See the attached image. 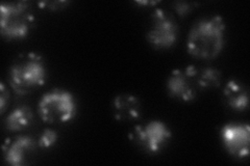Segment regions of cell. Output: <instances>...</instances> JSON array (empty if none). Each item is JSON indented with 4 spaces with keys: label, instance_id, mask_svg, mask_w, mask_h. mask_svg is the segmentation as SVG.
<instances>
[{
    "label": "cell",
    "instance_id": "1",
    "mask_svg": "<svg viewBox=\"0 0 250 166\" xmlns=\"http://www.w3.org/2000/svg\"><path fill=\"white\" fill-rule=\"evenodd\" d=\"M225 28V22L219 15L199 20L188 36V52L196 58H216L224 47Z\"/></svg>",
    "mask_w": 250,
    "mask_h": 166
},
{
    "label": "cell",
    "instance_id": "2",
    "mask_svg": "<svg viewBox=\"0 0 250 166\" xmlns=\"http://www.w3.org/2000/svg\"><path fill=\"white\" fill-rule=\"evenodd\" d=\"M46 79L45 62L37 53L21 55L10 69V85L19 96H25L44 85Z\"/></svg>",
    "mask_w": 250,
    "mask_h": 166
},
{
    "label": "cell",
    "instance_id": "3",
    "mask_svg": "<svg viewBox=\"0 0 250 166\" xmlns=\"http://www.w3.org/2000/svg\"><path fill=\"white\" fill-rule=\"evenodd\" d=\"M35 24V16L26 1L9 2L0 5V30L1 36L13 39L25 38Z\"/></svg>",
    "mask_w": 250,
    "mask_h": 166
},
{
    "label": "cell",
    "instance_id": "4",
    "mask_svg": "<svg viewBox=\"0 0 250 166\" xmlns=\"http://www.w3.org/2000/svg\"><path fill=\"white\" fill-rule=\"evenodd\" d=\"M38 111L46 123H68L76 115V102L68 91L53 90L43 94L39 101Z\"/></svg>",
    "mask_w": 250,
    "mask_h": 166
},
{
    "label": "cell",
    "instance_id": "5",
    "mask_svg": "<svg viewBox=\"0 0 250 166\" xmlns=\"http://www.w3.org/2000/svg\"><path fill=\"white\" fill-rule=\"evenodd\" d=\"M178 37V26L172 16L162 9H156L151 16L147 39L155 49H168L173 46Z\"/></svg>",
    "mask_w": 250,
    "mask_h": 166
},
{
    "label": "cell",
    "instance_id": "6",
    "mask_svg": "<svg viewBox=\"0 0 250 166\" xmlns=\"http://www.w3.org/2000/svg\"><path fill=\"white\" fill-rule=\"evenodd\" d=\"M198 72L199 70L194 66L174 70L167 80V89L171 96L184 102H191L196 98Z\"/></svg>",
    "mask_w": 250,
    "mask_h": 166
},
{
    "label": "cell",
    "instance_id": "7",
    "mask_svg": "<svg viewBox=\"0 0 250 166\" xmlns=\"http://www.w3.org/2000/svg\"><path fill=\"white\" fill-rule=\"evenodd\" d=\"M171 130L161 121H151L143 126H137L134 138L145 151L158 154L166 147L171 138Z\"/></svg>",
    "mask_w": 250,
    "mask_h": 166
},
{
    "label": "cell",
    "instance_id": "8",
    "mask_svg": "<svg viewBox=\"0 0 250 166\" xmlns=\"http://www.w3.org/2000/svg\"><path fill=\"white\" fill-rule=\"evenodd\" d=\"M221 139L228 152L237 158L249 154L250 131L246 124H228L221 130Z\"/></svg>",
    "mask_w": 250,
    "mask_h": 166
},
{
    "label": "cell",
    "instance_id": "9",
    "mask_svg": "<svg viewBox=\"0 0 250 166\" xmlns=\"http://www.w3.org/2000/svg\"><path fill=\"white\" fill-rule=\"evenodd\" d=\"M3 148L5 161L13 166H20L24 164L27 156L34 152L36 141L29 136H18Z\"/></svg>",
    "mask_w": 250,
    "mask_h": 166
},
{
    "label": "cell",
    "instance_id": "10",
    "mask_svg": "<svg viewBox=\"0 0 250 166\" xmlns=\"http://www.w3.org/2000/svg\"><path fill=\"white\" fill-rule=\"evenodd\" d=\"M113 108L115 117L118 121H136L141 115V103L131 94L117 96Z\"/></svg>",
    "mask_w": 250,
    "mask_h": 166
},
{
    "label": "cell",
    "instance_id": "11",
    "mask_svg": "<svg viewBox=\"0 0 250 166\" xmlns=\"http://www.w3.org/2000/svg\"><path fill=\"white\" fill-rule=\"evenodd\" d=\"M226 102L236 111H244L248 108L249 97L247 89L236 80H230L224 88Z\"/></svg>",
    "mask_w": 250,
    "mask_h": 166
},
{
    "label": "cell",
    "instance_id": "12",
    "mask_svg": "<svg viewBox=\"0 0 250 166\" xmlns=\"http://www.w3.org/2000/svg\"><path fill=\"white\" fill-rule=\"evenodd\" d=\"M33 112L27 106L16 107L5 118V127L7 130L18 132L29 127L33 122Z\"/></svg>",
    "mask_w": 250,
    "mask_h": 166
},
{
    "label": "cell",
    "instance_id": "13",
    "mask_svg": "<svg viewBox=\"0 0 250 166\" xmlns=\"http://www.w3.org/2000/svg\"><path fill=\"white\" fill-rule=\"evenodd\" d=\"M221 72L216 69L206 68L198 72V86L201 89L218 88L221 84Z\"/></svg>",
    "mask_w": 250,
    "mask_h": 166
},
{
    "label": "cell",
    "instance_id": "14",
    "mask_svg": "<svg viewBox=\"0 0 250 166\" xmlns=\"http://www.w3.org/2000/svg\"><path fill=\"white\" fill-rule=\"evenodd\" d=\"M58 133L52 129H46L41 134L40 138L38 140V146L43 148H52L58 141Z\"/></svg>",
    "mask_w": 250,
    "mask_h": 166
},
{
    "label": "cell",
    "instance_id": "15",
    "mask_svg": "<svg viewBox=\"0 0 250 166\" xmlns=\"http://www.w3.org/2000/svg\"><path fill=\"white\" fill-rule=\"evenodd\" d=\"M196 3H191V2H186V1H177L174 3L175 11L177 14L181 16V17H185L188 14H189Z\"/></svg>",
    "mask_w": 250,
    "mask_h": 166
},
{
    "label": "cell",
    "instance_id": "16",
    "mask_svg": "<svg viewBox=\"0 0 250 166\" xmlns=\"http://www.w3.org/2000/svg\"><path fill=\"white\" fill-rule=\"evenodd\" d=\"M10 93L7 92L4 83L0 84V105H1V113H4L6 106H7V101H9Z\"/></svg>",
    "mask_w": 250,
    "mask_h": 166
},
{
    "label": "cell",
    "instance_id": "17",
    "mask_svg": "<svg viewBox=\"0 0 250 166\" xmlns=\"http://www.w3.org/2000/svg\"><path fill=\"white\" fill-rule=\"evenodd\" d=\"M68 2H65V1H46V2H40L39 3V5H40L42 9H48V10H58V9H61L62 6L64 5H67Z\"/></svg>",
    "mask_w": 250,
    "mask_h": 166
},
{
    "label": "cell",
    "instance_id": "18",
    "mask_svg": "<svg viewBox=\"0 0 250 166\" xmlns=\"http://www.w3.org/2000/svg\"><path fill=\"white\" fill-rule=\"evenodd\" d=\"M138 4H141V5H154V4H156V3H158V2H156V1H138L137 2Z\"/></svg>",
    "mask_w": 250,
    "mask_h": 166
}]
</instances>
